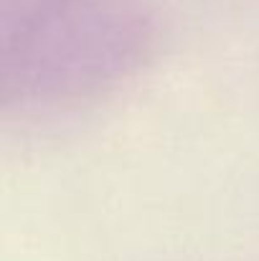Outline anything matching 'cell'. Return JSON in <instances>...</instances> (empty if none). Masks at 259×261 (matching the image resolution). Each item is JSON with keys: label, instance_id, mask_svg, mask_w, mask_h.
I'll return each mask as SVG.
<instances>
[{"label": "cell", "instance_id": "obj_1", "mask_svg": "<svg viewBox=\"0 0 259 261\" xmlns=\"http://www.w3.org/2000/svg\"><path fill=\"white\" fill-rule=\"evenodd\" d=\"M140 0H20L18 66L38 84L84 87L104 79L140 43Z\"/></svg>", "mask_w": 259, "mask_h": 261}]
</instances>
